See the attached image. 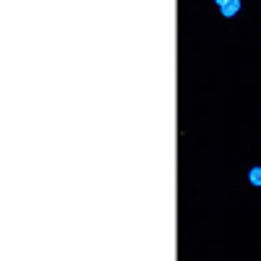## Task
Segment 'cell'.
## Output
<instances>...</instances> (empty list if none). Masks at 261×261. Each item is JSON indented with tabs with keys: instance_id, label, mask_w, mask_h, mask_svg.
<instances>
[{
	"instance_id": "3",
	"label": "cell",
	"mask_w": 261,
	"mask_h": 261,
	"mask_svg": "<svg viewBox=\"0 0 261 261\" xmlns=\"http://www.w3.org/2000/svg\"><path fill=\"white\" fill-rule=\"evenodd\" d=\"M214 3H217V6H222V3H227V0H214Z\"/></svg>"
},
{
	"instance_id": "2",
	"label": "cell",
	"mask_w": 261,
	"mask_h": 261,
	"mask_svg": "<svg viewBox=\"0 0 261 261\" xmlns=\"http://www.w3.org/2000/svg\"><path fill=\"white\" fill-rule=\"evenodd\" d=\"M248 183L256 186V188L261 186V167H251V170H248Z\"/></svg>"
},
{
	"instance_id": "1",
	"label": "cell",
	"mask_w": 261,
	"mask_h": 261,
	"mask_svg": "<svg viewBox=\"0 0 261 261\" xmlns=\"http://www.w3.org/2000/svg\"><path fill=\"white\" fill-rule=\"evenodd\" d=\"M220 8H222L225 18H232V16H238V11H241V0H227V3H222Z\"/></svg>"
}]
</instances>
